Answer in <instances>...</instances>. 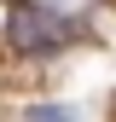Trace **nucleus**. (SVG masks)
<instances>
[{
  "label": "nucleus",
  "instance_id": "1",
  "mask_svg": "<svg viewBox=\"0 0 116 122\" xmlns=\"http://www.w3.org/2000/svg\"><path fill=\"white\" fill-rule=\"evenodd\" d=\"M58 23L47 6H18L12 12V23H6V35H12V47L18 52H52V41H58Z\"/></svg>",
  "mask_w": 116,
  "mask_h": 122
},
{
  "label": "nucleus",
  "instance_id": "2",
  "mask_svg": "<svg viewBox=\"0 0 116 122\" xmlns=\"http://www.w3.org/2000/svg\"><path fill=\"white\" fill-rule=\"evenodd\" d=\"M29 122H81V116H76V105H35Z\"/></svg>",
  "mask_w": 116,
  "mask_h": 122
}]
</instances>
